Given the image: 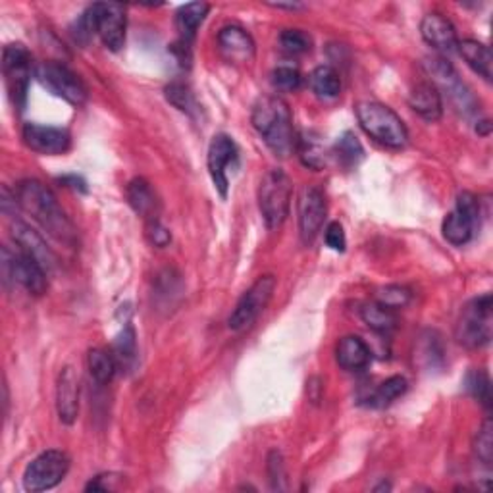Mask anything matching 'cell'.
I'll return each instance as SVG.
<instances>
[{"label": "cell", "instance_id": "obj_1", "mask_svg": "<svg viewBox=\"0 0 493 493\" xmlns=\"http://www.w3.org/2000/svg\"><path fill=\"white\" fill-rule=\"evenodd\" d=\"M18 207L43 228L50 238L64 245H76L77 231L70 218L62 211L57 195L39 180H23L16 185Z\"/></svg>", "mask_w": 493, "mask_h": 493}, {"label": "cell", "instance_id": "obj_2", "mask_svg": "<svg viewBox=\"0 0 493 493\" xmlns=\"http://www.w3.org/2000/svg\"><path fill=\"white\" fill-rule=\"evenodd\" d=\"M253 126L263 137L273 155L285 158L293 153L295 148V131H293V116L282 97H264L260 99L253 108Z\"/></svg>", "mask_w": 493, "mask_h": 493}, {"label": "cell", "instance_id": "obj_3", "mask_svg": "<svg viewBox=\"0 0 493 493\" xmlns=\"http://www.w3.org/2000/svg\"><path fill=\"white\" fill-rule=\"evenodd\" d=\"M354 111H357V120L363 131L370 139L395 150L403 148L408 143L407 126L390 106L374 101H364L359 103Z\"/></svg>", "mask_w": 493, "mask_h": 493}, {"label": "cell", "instance_id": "obj_4", "mask_svg": "<svg viewBox=\"0 0 493 493\" xmlns=\"http://www.w3.org/2000/svg\"><path fill=\"white\" fill-rule=\"evenodd\" d=\"M293 184L283 170L272 168L258 185V209L268 229L280 228L291 209Z\"/></svg>", "mask_w": 493, "mask_h": 493}, {"label": "cell", "instance_id": "obj_5", "mask_svg": "<svg viewBox=\"0 0 493 493\" xmlns=\"http://www.w3.org/2000/svg\"><path fill=\"white\" fill-rule=\"evenodd\" d=\"M493 334V299L489 293L464 305L455 326V339L467 349H482Z\"/></svg>", "mask_w": 493, "mask_h": 493}, {"label": "cell", "instance_id": "obj_6", "mask_svg": "<svg viewBox=\"0 0 493 493\" xmlns=\"http://www.w3.org/2000/svg\"><path fill=\"white\" fill-rule=\"evenodd\" d=\"M3 74L10 101L18 111H23L33 76L31 52L22 43H10L3 50Z\"/></svg>", "mask_w": 493, "mask_h": 493}, {"label": "cell", "instance_id": "obj_7", "mask_svg": "<svg viewBox=\"0 0 493 493\" xmlns=\"http://www.w3.org/2000/svg\"><path fill=\"white\" fill-rule=\"evenodd\" d=\"M47 268L35 260L31 255L20 251H10L8 246L3 249V276L4 282L20 283L25 291L31 295H43L49 290V278Z\"/></svg>", "mask_w": 493, "mask_h": 493}, {"label": "cell", "instance_id": "obj_8", "mask_svg": "<svg viewBox=\"0 0 493 493\" xmlns=\"http://www.w3.org/2000/svg\"><path fill=\"white\" fill-rule=\"evenodd\" d=\"M70 471V457L64 451L50 449L35 457L23 472V488L27 491H47L57 488Z\"/></svg>", "mask_w": 493, "mask_h": 493}, {"label": "cell", "instance_id": "obj_9", "mask_svg": "<svg viewBox=\"0 0 493 493\" xmlns=\"http://www.w3.org/2000/svg\"><path fill=\"white\" fill-rule=\"evenodd\" d=\"M478 226H480V202L469 191H464L457 197L455 209L445 216L442 226L444 238L451 245L462 246L472 239Z\"/></svg>", "mask_w": 493, "mask_h": 493}, {"label": "cell", "instance_id": "obj_10", "mask_svg": "<svg viewBox=\"0 0 493 493\" xmlns=\"http://www.w3.org/2000/svg\"><path fill=\"white\" fill-rule=\"evenodd\" d=\"M273 290H276V278L273 276L258 278L249 290L241 295L236 309L231 310L228 318L229 330L241 332L245 330V327H249L260 317V312H263L266 305L270 303Z\"/></svg>", "mask_w": 493, "mask_h": 493}, {"label": "cell", "instance_id": "obj_11", "mask_svg": "<svg viewBox=\"0 0 493 493\" xmlns=\"http://www.w3.org/2000/svg\"><path fill=\"white\" fill-rule=\"evenodd\" d=\"M37 77L50 93L70 103L72 106H81L87 101V85L70 67L57 62H45L37 67Z\"/></svg>", "mask_w": 493, "mask_h": 493}, {"label": "cell", "instance_id": "obj_12", "mask_svg": "<svg viewBox=\"0 0 493 493\" xmlns=\"http://www.w3.org/2000/svg\"><path fill=\"white\" fill-rule=\"evenodd\" d=\"M327 204L324 191L317 185H309L299 197V236L305 245L318 238L326 222Z\"/></svg>", "mask_w": 493, "mask_h": 493}, {"label": "cell", "instance_id": "obj_13", "mask_svg": "<svg viewBox=\"0 0 493 493\" xmlns=\"http://www.w3.org/2000/svg\"><path fill=\"white\" fill-rule=\"evenodd\" d=\"M428 72L432 76V84L437 87V91H447L449 101L455 104L457 111L471 114L474 112V99L464 87L462 81L459 79L455 67L451 66L445 58H432L428 64Z\"/></svg>", "mask_w": 493, "mask_h": 493}, {"label": "cell", "instance_id": "obj_14", "mask_svg": "<svg viewBox=\"0 0 493 493\" xmlns=\"http://www.w3.org/2000/svg\"><path fill=\"white\" fill-rule=\"evenodd\" d=\"M209 174L212 177V184L222 199L228 197L229 189V177L228 168L234 166L238 162V145L226 133H218L212 137L209 147Z\"/></svg>", "mask_w": 493, "mask_h": 493}, {"label": "cell", "instance_id": "obj_15", "mask_svg": "<svg viewBox=\"0 0 493 493\" xmlns=\"http://www.w3.org/2000/svg\"><path fill=\"white\" fill-rule=\"evenodd\" d=\"M93 8L97 18V35L106 49L118 52L126 43V8L118 3H97Z\"/></svg>", "mask_w": 493, "mask_h": 493}, {"label": "cell", "instance_id": "obj_16", "mask_svg": "<svg viewBox=\"0 0 493 493\" xmlns=\"http://www.w3.org/2000/svg\"><path fill=\"white\" fill-rule=\"evenodd\" d=\"M23 143L39 155L57 157L64 155L72 147V135L67 130L39 126V123H25L23 126Z\"/></svg>", "mask_w": 493, "mask_h": 493}, {"label": "cell", "instance_id": "obj_17", "mask_svg": "<svg viewBox=\"0 0 493 493\" xmlns=\"http://www.w3.org/2000/svg\"><path fill=\"white\" fill-rule=\"evenodd\" d=\"M420 35L426 40V45H430L434 50L440 54H449L457 50L459 47V37L455 25L451 23L445 16L437 12L426 13L420 22Z\"/></svg>", "mask_w": 493, "mask_h": 493}, {"label": "cell", "instance_id": "obj_18", "mask_svg": "<svg viewBox=\"0 0 493 493\" xmlns=\"http://www.w3.org/2000/svg\"><path fill=\"white\" fill-rule=\"evenodd\" d=\"M218 49L229 62L245 64L255 58L256 45L241 25H226L218 33Z\"/></svg>", "mask_w": 493, "mask_h": 493}, {"label": "cell", "instance_id": "obj_19", "mask_svg": "<svg viewBox=\"0 0 493 493\" xmlns=\"http://www.w3.org/2000/svg\"><path fill=\"white\" fill-rule=\"evenodd\" d=\"M57 413L60 422L74 424L79 415V380L72 366H64L57 381Z\"/></svg>", "mask_w": 493, "mask_h": 493}, {"label": "cell", "instance_id": "obj_20", "mask_svg": "<svg viewBox=\"0 0 493 493\" xmlns=\"http://www.w3.org/2000/svg\"><path fill=\"white\" fill-rule=\"evenodd\" d=\"M12 239L20 251L31 255L35 260H39V263L47 268V272H50L54 266H57V256H54L45 239L40 238L33 228H30L23 222H13Z\"/></svg>", "mask_w": 493, "mask_h": 493}, {"label": "cell", "instance_id": "obj_21", "mask_svg": "<svg viewBox=\"0 0 493 493\" xmlns=\"http://www.w3.org/2000/svg\"><path fill=\"white\" fill-rule=\"evenodd\" d=\"M408 106L426 121H437L444 114V99L442 93L432 81H422L413 91H410Z\"/></svg>", "mask_w": 493, "mask_h": 493}, {"label": "cell", "instance_id": "obj_22", "mask_svg": "<svg viewBox=\"0 0 493 493\" xmlns=\"http://www.w3.org/2000/svg\"><path fill=\"white\" fill-rule=\"evenodd\" d=\"M336 359L344 370L359 372V370H364L370 364V361H372V351H370L366 341L359 336H345L339 339Z\"/></svg>", "mask_w": 493, "mask_h": 493}, {"label": "cell", "instance_id": "obj_23", "mask_svg": "<svg viewBox=\"0 0 493 493\" xmlns=\"http://www.w3.org/2000/svg\"><path fill=\"white\" fill-rule=\"evenodd\" d=\"M126 197L130 207L147 220H155L158 214V199L153 187L143 177H135L126 187Z\"/></svg>", "mask_w": 493, "mask_h": 493}, {"label": "cell", "instance_id": "obj_24", "mask_svg": "<svg viewBox=\"0 0 493 493\" xmlns=\"http://www.w3.org/2000/svg\"><path fill=\"white\" fill-rule=\"evenodd\" d=\"M211 6L207 3H191L182 6L175 13V25L177 31L182 35V43L191 45V40L195 39L201 23L209 16Z\"/></svg>", "mask_w": 493, "mask_h": 493}, {"label": "cell", "instance_id": "obj_25", "mask_svg": "<svg viewBox=\"0 0 493 493\" xmlns=\"http://www.w3.org/2000/svg\"><path fill=\"white\" fill-rule=\"evenodd\" d=\"M457 50L462 57V60L467 62L478 76L484 77L486 81H491L493 60H491L489 49L484 43H478V40H472V39H464V40H459Z\"/></svg>", "mask_w": 493, "mask_h": 493}, {"label": "cell", "instance_id": "obj_26", "mask_svg": "<svg viewBox=\"0 0 493 493\" xmlns=\"http://www.w3.org/2000/svg\"><path fill=\"white\" fill-rule=\"evenodd\" d=\"M111 353L116 361L118 370H121V372L128 374L137 366V357H139V354H137V334L133 330V326H126L116 336Z\"/></svg>", "mask_w": 493, "mask_h": 493}, {"label": "cell", "instance_id": "obj_27", "mask_svg": "<svg viewBox=\"0 0 493 493\" xmlns=\"http://www.w3.org/2000/svg\"><path fill=\"white\" fill-rule=\"evenodd\" d=\"M361 318L370 327V330L376 334H390L395 330L397 324H399V318H397V310L383 307V305L376 303V300H370V303L363 305Z\"/></svg>", "mask_w": 493, "mask_h": 493}, {"label": "cell", "instance_id": "obj_28", "mask_svg": "<svg viewBox=\"0 0 493 493\" xmlns=\"http://www.w3.org/2000/svg\"><path fill=\"white\" fill-rule=\"evenodd\" d=\"M297 150L305 166L314 170H322L327 164V158H330V153H327L317 133H305L303 137H299Z\"/></svg>", "mask_w": 493, "mask_h": 493}, {"label": "cell", "instance_id": "obj_29", "mask_svg": "<svg viewBox=\"0 0 493 493\" xmlns=\"http://www.w3.org/2000/svg\"><path fill=\"white\" fill-rule=\"evenodd\" d=\"M309 84L320 99H336L341 93V77L332 66L314 67L309 77Z\"/></svg>", "mask_w": 493, "mask_h": 493}, {"label": "cell", "instance_id": "obj_30", "mask_svg": "<svg viewBox=\"0 0 493 493\" xmlns=\"http://www.w3.org/2000/svg\"><path fill=\"white\" fill-rule=\"evenodd\" d=\"M87 368H89L91 378L97 383H101V386L111 383L118 372L112 353L106 349H91L87 354Z\"/></svg>", "mask_w": 493, "mask_h": 493}, {"label": "cell", "instance_id": "obj_31", "mask_svg": "<svg viewBox=\"0 0 493 493\" xmlns=\"http://www.w3.org/2000/svg\"><path fill=\"white\" fill-rule=\"evenodd\" d=\"M407 388L408 383L403 376H391L386 381H381L376 391L368 397V407L386 408L399 399V397H403Z\"/></svg>", "mask_w": 493, "mask_h": 493}, {"label": "cell", "instance_id": "obj_32", "mask_svg": "<svg viewBox=\"0 0 493 493\" xmlns=\"http://www.w3.org/2000/svg\"><path fill=\"white\" fill-rule=\"evenodd\" d=\"M334 157L337 158V162L341 166L345 168H354L357 164L364 158V148L359 143L357 137L351 131H345L344 135L339 137L334 147Z\"/></svg>", "mask_w": 493, "mask_h": 493}, {"label": "cell", "instance_id": "obj_33", "mask_svg": "<svg viewBox=\"0 0 493 493\" xmlns=\"http://www.w3.org/2000/svg\"><path fill=\"white\" fill-rule=\"evenodd\" d=\"M410 299H413V291L405 285H386L381 287V290H378L374 297L376 303L388 307L391 310L405 309L410 303Z\"/></svg>", "mask_w": 493, "mask_h": 493}, {"label": "cell", "instance_id": "obj_34", "mask_svg": "<svg viewBox=\"0 0 493 493\" xmlns=\"http://www.w3.org/2000/svg\"><path fill=\"white\" fill-rule=\"evenodd\" d=\"M464 388L484 407H491V381L484 370H471L467 380H464Z\"/></svg>", "mask_w": 493, "mask_h": 493}, {"label": "cell", "instance_id": "obj_35", "mask_svg": "<svg viewBox=\"0 0 493 493\" xmlns=\"http://www.w3.org/2000/svg\"><path fill=\"white\" fill-rule=\"evenodd\" d=\"M166 99L170 104H174L177 111L185 114H195L197 112V103L191 89L182 84V81H172L166 87Z\"/></svg>", "mask_w": 493, "mask_h": 493}, {"label": "cell", "instance_id": "obj_36", "mask_svg": "<svg viewBox=\"0 0 493 493\" xmlns=\"http://www.w3.org/2000/svg\"><path fill=\"white\" fill-rule=\"evenodd\" d=\"M474 455L480 459L486 467L493 464V422L486 418L474 435Z\"/></svg>", "mask_w": 493, "mask_h": 493}, {"label": "cell", "instance_id": "obj_37", "mask_svg": "<svg viewBox=\"0 0 493 493\" xmlns=\"http://www.w3.org/2000/svg\"><path fill=\"white\" fill-rule=\"evenodd\" d=\"M312 47V39L309 33L300 30H285L280 35V49L290 54V57H299V54L309 52Z\"/></svg>", "mask_w": 493, "mask_h": 493}, {"label": "cell", "instance_id": "obj_38", "mask_svg": "<svg viewBox=\"0 0 493 493\" xmlns=\"http://www.w3.org/2000/svg\"><path fill=\"white\" fill-rule=\"evenodd\" d=\"M94 33H97V18H94V8L89 6L72 25V37L77 45L87 47Z\"/></svg>", "mask_w": 493, "mask_h": 493}, {"label": "cell", "instance_id": "obj_39", "mask_svg": "<svg viewBox=\"0 0 493 493\" xmlns=\"http://www.w3.org/2000/svg\"><path fill=\"white\" fill-rule=\"evenodd\" d=\"M272 84L278 91H297L303 85V76L293 66H280L272 74Z\"/></svg>", "mask_w": 493, "mask_h": 493}, {"label": "cell", "instance_id": "obj_40", "mask_svg": "<svg viewBox=\"0 0 493 493\" xmlns=\"http://www.w3.org/2000/svg\"><path fill=\"white\" fill-rule=\"evenodd\" d=\"M147 238L155 246H158V249H164V246H168L172 241L170 229L166 226H162L158 218H155V220H147Z\"/></svg>", "mask_w": 493, "mask_h": 493}, {"label": "cell", "instance_id": "obj_41", "mask_svg": "<svg viewBox=\"0 0 493 493\" xmlns=\"http://www.w3.org/2000/svg\"><path fill=\"white\" fill-rule=\"evenodd\" d=\"M324 239H326V245L330 246L332 251H337V253H344V251H345V246H347V238H345L344 226H341L339 222H332V224H327V228H326V234H324Z\"/></svg>", "mask_w": 493, "mask_h": 493}, {"label": "cell", "instance_id": "obj_42", "mask_svg": "<svg viewBox=\"0 0 493 493\" xmlns=\"http://www.w3.org/2000/svg\"><path fill=\"white\" fill-rule=\"evenodd\" d=\"M268 474H270L272 486L276 489H282L283 486L280 484V480H283L285 471H283V459H282V455L278 453V451H272L270 457H268Z\"/></svg>", "mask_w": 493, "mask_h": 493}, {"label": "cell", "instance_id": "obj_43", "mask_svg": "<svg viewBox=\"0 0 493 493\" xmlns=\"http://www.w3.org/2000/svg\"><path fill=\"white\" fill-rule=\"evenodd\" d=\"M60 184H64L66 187L77 191V193H87V184H85V180L81 175H66V177H60Z\"/></svg>", "mask_w": 493, "mask_h": 493}, {"label": "cell", "instance_id": "obj_44", "mask_svg": "<svg viewBox=\"0 0 493 493\" xmlns=\"http://www.w3.org/2000/svg\"><path fill=\"white\" fill-rule=\"evenodd\" d=\"M381 489H391V486L390 484H386V482H383L381 486H378L374 491H381Z\"/></svg>", "mask_w": 493, "mask_h": 493}]
</instances>
